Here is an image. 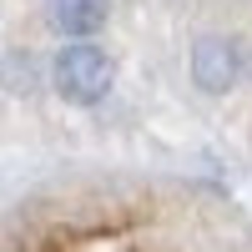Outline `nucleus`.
<instances>
[{
  "instance_id": "1",
  "label": "nucleus",
  "mask_w": 252,
  "mask_h": 252,
  "mask_svg": "<svg viewBox=\"0 0 252 252\" xmlns=\"http://www.w3.org/2000/svg\"><path fill=\"white\" fill-rule=\"evenodd\" d=\"M56 91L71 106H91L111 91V56L91 46V40H71L66 51L56 56Z\"/></svg>"
},
{
  "instance_id": "3",
  "label": "nucleus",
  "mask_w": 252,
  "mask_h": 252,
  "mask_svg": "<svg viewBox=\"0 0 252 252\" xmlns=\"http://www.w3.org/2000/svg\"><path fill=\"white\" fill-rule=\"evenodd\" d=\"M46 15H51V26L61 35L86 40V35H96L101 26H106V0H51Z\"/></svg>"
},
{
  "instance_id": "2",
  "label": "nucleus",
  "mask_w": 252,
  "mask_h": 252,
  "mask_svg": "<svg viewBox=\"0 0 252 252\" xmlns=\"http://www.w3.org/2000/svg\"><path fill=\"white\" fill-rule=\"evenodd\" d=\"M237 76H242V56H237V46L227 35H202L197 46H192V81H197L207 96L232 91Z\"/></svg>"
}]
</instances>
